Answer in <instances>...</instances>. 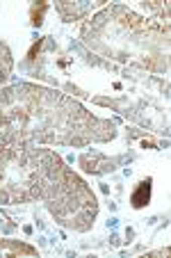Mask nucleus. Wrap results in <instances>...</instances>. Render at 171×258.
Returning <instances> with one entry per match:
<instances>
[{
	"label": "nucleus",
	"instance_id": "nucleus-1",
	"mask_svg": "<svg viewBox=\"0 0 171 258\" xmlns=\"http://www.w3.org/2000/svg\"><path fill=\"white\" fill-rule=\"evenodd\" d=\"M148 197H151V180L139 183V190L132 195V206H135V208H142L144 204H148Z\"/></svg>",
	"mask_w": 171,
	"mask_h": 258
}]
</instances>
